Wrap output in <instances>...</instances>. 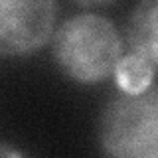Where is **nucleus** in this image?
Returning a JSON list of instances; mask_svg holds the SVG:
<instances>
[{
  "label": "nucleus",
  "instance_id": "f257e3e1",
  "mask_svg": "<svg viewBox=\"0 0 158 158\" xmlns=\"http://www.w3.org/2000/svg\"><path fill=\"white\" fill-rule=\"evenodd\" d=\"M123 57V42L115 24L97 14L65 20L53 34V59L77 83H99L113 75Z\"/></svg>",
  "mask_w": 158,
  "mask_h": 158
},
{
  "label": "nucleus",
  "instance_id": "f03ea898",
  "mask_svg": "<svg viewBox=\"0 0 158 158\" xmlns=\"http://www.w3.org/2000/svg\"><path fill=\"white\" fill-rule=\"evenodd\" d=\"M99 142L117 158H158V87L111 99L99 118Z\"/></svg>",
  "mask_w": 158,
  "mask_h": 158
},
{
  "label": "nucleus",
  "instance_id": "7ed1b4c3",
  "mask_svg": "<svg viewBox=\"0 0 158 158\" xmlns=\"http://www.w3.org/2000/svg\"><path fill=\"white\" fill-rule=\"evenodd\" d=\"M56 0H0V52L30 56L53 34Z\"/></svg>",
  "mask_w": 158,
  "mask_h": 158
},
{
  "label": "nucleus",
  "instance_id": "20e7f679",
  "mask_svg": "<svg viewBox=\"0 0 158 158\" xmlns=\"http://www.w3.org/2000/svg\"><path fill=\"white\" fill-rule=\"evenodd\" d=\"M127 38L132 52L158 69V0H140L131 12Z\"/></svg>",
  "mask_w": 158,
  "mask_h": 158
},
{
  "label": "nucleus",
  "instance_id": "39448f33",
  "mask_svg": "<svg viewBox=\"0 0 158 158\" xmlns=\"http://www.w3.org/2000/svg\"><path fill=\"white\" fill-rule=\"evenodd\" d=\"M154 69L156 67L146 57H142L136 52H131L117 61L113 77L117 81V87L123 93L136 95V93L150 89L152 79H154Z\"/></svg>",
  "mask_w": 158,
  "mask_h": 158
},
{
  "label": "nucleus",
  "instance_id": "423d86ee",
  "mask_svg": "<svg viewBox=\"0 0 158 158\" xmlns=\"http://www.w3.org/2000/svg\"><path fill=\"white\" fill-rule=\"evenodd\" d=\"M75 2L81 4V6H93V4H103V2H109V0H75Z\"/></svg>",
  "mask_w": 158,
  "mask_h": 158
}]
</instances>
